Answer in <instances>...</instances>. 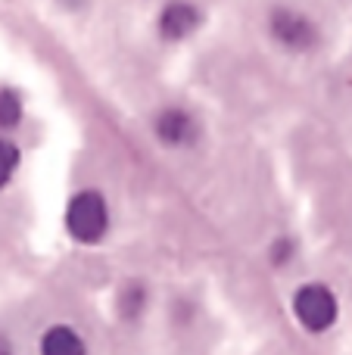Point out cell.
<instances>
[{"label": "cell", "mask_w": 352, "mask_h": 355, "mask_svg": "<svg viewBox=\"0 0 352 355\" xmlns=\"http://www.w3.org/2000/svg\"><path fill=\"white\" fill-rule=\"evenodd\" d=\"M265 35L274 47L293 56H309L322 47L324 31L312 12L299 10L293 3H272L265 12Z\"/></svg>", "instance_id": "obj_2"}, {"label": "cell", "mask_w": 352, "mask_h": 355, "mask_svg": "<svg viewBox=\"0 0 352 355\" xmlns=\"http://www.w3.org/2000/svg\"><path fill=\"white\" fill-rule=\"evenodd\" d=\"M206 12L197 0H166L156 12V37L162 44H184L203 28Z\"/></svg>", "instance_id": "obj_5"}, {"label": "cell", "mask_w": 352, "mask_h": 355, "mask_svg": "<svg viewBox=\"0 0 352 355\" xmlns=\"http://www.w3.org/2000/svg\"><path fill=\"white\" fill-rule=\"evenodd\" d=\"M0 355H16V343L10 340V334L0 331Z\"/></svg>", "instance_id": "obj_11"}, {"label": "cell", "mask_w": 352, "mask_h": 355, "mask_svg": "<svg viewBox=\"0 0 352 355\" xmlns=\"http://www.w3.org/2000/svg\"><path fill=\"white\" fill-rule=\"evenodd\" d=\"M25 122V97L19 87L0 85V135H10Z\"/></svg>", "instance_id": "obj_8"}, {"label": "cell", "mask_w": 352, "mask_h": 355, "mask_svg": "<svg viewBox=\"0 0 352 355\" xmlns=\"http://www.w3.org/2000/svg\"><path fill=\"white\" fill-rule=\"evenodd\" d=\"M297 256H299V243L290 234H281V237H274L268 243V265H274V268H287Z\"/></svg>", "instance_id": "obj_10"}, {"label": "cell", "mask_w": 352, "mask_h": 355, "mask_svg": "<svg viewBox=\"0 0 352 355\" xmlns=\"http://www.w3.org/2000/svg\"><path fill=\"white\" fill-rule=\"evenodd\" d=\"M37 355H87V343L72 324H50L37 340Z\"/></svg>", "instance_id": "obj_6"}, {"label": "cell", "mask_w": 352, "mask_h": 355, "mask_svg": "<svg viewBox=\"0 0 352 355\" xmlns=\"http://www.w3.org/2000/svg\"><path fill=\"white\" fill-rule=\"evenodd\" d=\"M150 300H153V293H150V287L141 281V277H131V281H122L116 290V315L122 321H137L143 318V312H147Z\"/></svg>", "instance_id": "obj_7"}, {"label": "cell", "mask_w": 352, "mask_h": 355, "mask_svg": "<svg viewBox=\"0 0 352 355\" xmlns=\"http://www.w3.org/2000/svg\"><path fill=\"white\" fill-rule=\"evenodd\" d=\"M150 135L153 141L159 144L162 150L168 153H187L200 144L203 137V122L193 110L181 103H168V106H159L150 119Z\"/></svg>", "instance_id": "obj_4"}, {"label": "cell", "mask_w": 352, "mask_h": 355, "mask_svg": "<svg viewBox=\"0 0 352 355\" xmlns=\"http://www.w3.org/2000/svg\"><path fill=\"white\" fill-rule=\"evenodd\" d=\"M62 227L78 246H100L112 231V206L103 190L81 187L66 200Z\"/></svg>", "instance_id": "obj_1"}, {"label": "cell", "mask_w": 352, "mask_h": 355, "mask_svg": "<svg viewBox=\"0 0 352 355\" xmlns=\"http://www.w3.org/2000/svg\"><path fill=\"white\" fill-rule=\"evenodd\" d=\"M290 312L306 334H328L340 321V296L324 281H306L293 290Z\"/></svg>", "instance_id": "obj_3"}, {"label": "cell", "mask_w": 352, "mask_h": 355, "mask_svg": "<svg viewBox=\"0 0 352 355\" xmlns=\"http://www.w3.org/2000/svg\"><path fill=\"white\" fill-rule=\"evenodd\" d=\"M19 168H22V147L10 135H0V193L16 181Z\"/></svg>", "instance_id": "obj_9"}]
</instances>
